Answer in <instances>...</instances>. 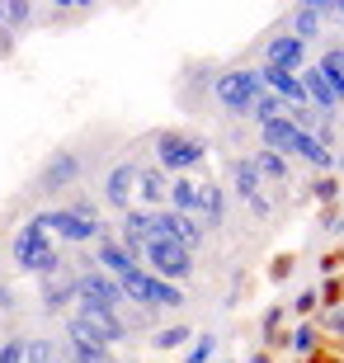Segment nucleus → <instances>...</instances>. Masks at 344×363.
<instances>
[{
  "instance_id": "1",
  "label": "nucleus",
  "mask_w": 344,
  "mask_h": 363,
  "mask_svg": "<svg viewBox=\"0 0 344 363\" xmlns=\"http://www.w3.org/2000/svg\"><path fill=\"white\" fill-rule=\"evenodd\" d=\"M260 94H265V81L250 67H226L212 76V99H217V108H222L226 118H250Z\"/></svg>"
},
{
  "instance_id": "2",
  "label": "nucleus",
  "mask_w": 344,
  "mask_h": 363,
  "mask_svg": "<svg viewBox=\"0 0 344 363\" xmlns=\"http://www.w3.org/2000/svg\"><path fill=\"white\" fill-rule=\"evenodd\" d=\"M118 288H123V302H133V307H146V311H179V307L189 302L179 283L156 279V274L146 269V264L128 269V274L118 279Z\"/></svg>"
},
{
  "instance_id": "3",
  "label": "nucleus",
  "mask_w": 344,
  "mask_h": 363,
  "mask_svg": "<svg viewBox=\"0 0 344 363\" xmlns=\"http://www.w3.org/2000/svg\"><path fill=\"white\" fill-rule=\"evenodd\" d=\"M203 161H208V142H203L199 133H184V128H165V133H156V165L170 179L199 170Z\"/></svg>"
},
{
  "instance_id": "4",
  "label": "nucleus",
  "mask_w": 344,
  "mask_h": 363,
  "mask_svg": "<svg viewBox=\"0 0 344 363\" xmlns=\"http://www.w3.org/2000/svg\"><path fill=\"white\" fill-rule=\"evenodd\" d=\"M10 255L14 264L24 274H38V279H52V274H62V255L52 250V241H48V231L28 217V227L14 231V241H10Z\"/></svg>"
},
{
  "instance_id": "5",
  "label": "nucleus",
  "mask_w": 344,
  "mask_h": 363,
  "mask_svg": "<svg viewBox=\"0 0 344 363\" xmlns=\"http://www.w3.org/2000/svg\"><path fill=\"white\" fill-rule=\"evenodd\" d=\"M80 175H85V156L71 151V147H62V151H52V156L38 165V175H33V194H43V199L67 194V189L80 184Z\"/></svg>"
},
{
  "instance_id": "6",
  "label": "nucleus",
  "mask_w": 344,
  "mask_h": 363,
  "mask_svg": "<svg viewBox=\"0 0 344 363\" xmlns=\"http://www.w3.org/2000/svg\"><path fill=\"white\" fill-rule=\"evenodd\" d=\"M142 259H146V269L156 274V279H165V283H184L189 274H194V255H189L179 241H170V236H151Z\"/></svg>"
},
{
  "instance_id": "7",
  "label": "nucleus",
  "mask_w": 344,
  "mask_h": 363,
  "mask_svg": "<svg viewBox=\"0 0 344 363\" xmlns=\"http://www.w3.org/2000/svg\"><path fill=\"white\" fill-rule=\"evenodd\" d=\"M76 302H80V307H104V311H123V307H128L118 279H109L104 269L76 274Z\"/></svg>"
},
{
  "instance_id": "8",
  "label": "nucleus",
  "mask_w": 344,
  "mask_h": 363,
  "mask_svg": "<svg viewBox=\"0 0 344 363\" xmlns=\"http://www.w3.org/2000/svg\"><path fill=\"white\" fill-rule=\"evenodd\" d=\"M226 175H231V194H236L255 217H274V203L265 199V184H260V175H255L250 156H236V161L226 165Z\"/></svg>"
},
{
  "instance_id": "9",
  "label": "nucleus",
  "mask_w": 344,
  "mask_h": 363,
  "mask_svg": "<svg viewBox=\"0 0 344 363\" xmlns=\"http://www.w3.org/2000/svg\"><path fill=\"white\" fill-rule=\"evenodd\" d=\"M33 222H38L43 231L52 227V236H62V241H71V245H94L99 236H104V227H94V222L76 217L71 208H48V213H38Z\"/></svg>"
},
{
  "instance_id": "10",
  "label": "nucleus",
  "mask_w": 344,
  "mask_h": 363,
  "mask_svg": "<svg viewBox=\"0 0 344 363\" xmlns=\"http://www.w3.org/2000/svg\"><path fill=\"white\" fill-rule=\"evenodd\" d=\"M133 199H137V161H113L104 184H99V203L113 208V213H128Z\"/></svg>"
},
{
  "instance_id": "11",
  "label": "nucleus",
  "mask_w": 344,
  "mask_h": 363,
  "mask_svg": "<svg viewBox=\"0 0 344 363\" xmlns=\"http://www.w3.org/2000/svg\"><path fill=\"white\" fill-rule=\"evenodd\" d=\"M118 245L128 250L133 259L146 255V245H151V213L146 208H128V213H118Z\"/></svg>"
},
{
  "instance_id": "12",
  "label": "nucleus",
  "mask_w": 344,
  "mask_h": 363,
  "mask_svg": "<svg viewBox=\"0 0 344 363\" xmlns=\"http://www.w3.org/2000/svg\"><path fill=\"white\" fill-rule=\"evenodd\" d=\"M165 203H170V175L160 165H137V208L160 213Z\"/></svg>"
},
{
  "instance_id": "13",
  "label": "nucleus",
  "mask_w": 344,
  "mask_h": 363,
  "mask_svg": "<svg viewBox=\"0 0 344 363\" xmlns=\"http://www.w3.org/2000/svg\"><path fill=\"white\" fill-rule=\"evenodd\" d=\"M265 67L278 71H306V43H297L292 33H274L265 43Z\"/></svg>"
},
{
  "instance_id": "14",
  "label": "nucleus",
  "mask_w": 344,
  "mask_h": 363,
  "mask_svg": "<svg viewBox=\"0 0 344 363\" xmlns=\"http://www.w3.org/2000/svg\"><path fill=\"white\" fill-rule=\"evenodd\" d=\"M90 264H94V269H104L109 279H123L128 269H137V259L128 255V250L118 245V236H109V231L94 241V259H90Z\"/></svg>"
},
{
  "instance_id": "15",
  "label": "nucleus",
  "mask_w": 344,
  "mask_h": 363,
  "mask_svg": "<svg viewBox=\"0 0 344 363\" xmlns=\"http://www.w3.org/2000/svg\"><path fill=\"white\" fill-rule=\"evenodd\" d=\"M297 76H302V90H306V104L316 108L321 118H331L335 108H340V104H335V90H331V81H326V76H321V71H316V67H306V71H297Z\"/></svg>"
},
{
  "instance_id": "16",
  "label": "nucleus",
  "mask_w": 344,
  "mask_h": 363,
  "mask_svg": "<svg viewBox=\"0 0 344 363\" xmlns=\"http://www.w3.org/2000/svg\"><path fill=\"white\" fill-rule=\"evenodd\" d=\"M170 213H179V217H199V208H203V184L199 179H189V175H179V179H170V203H165Z\"/></svg>"
},
{
  "instance_id": "17",
  "label": "nucleus",
  "mask_w": 344,
  "mask_h": 363,
  "mask_svg": "<svg viewBox=\"0 0 344 363\" xmlns=\"http://www.w3.org/2000/svg\"><path fill=\"white\" fill-rule=\"evenodd\" d=\"M250 165H255V175H260V184H288V175H292L288 156H278V151H255Z\"/></svg>"
},
{
  "instance_id": "18",
  "label": "nucleus",
  "mask_w": 344,
  "mask_h": 363,
  "mask_svg": "<svg viewBox=\"0 0 344 363\" xmlns=\"http://www.w3.org/2000/svg\"><path fill=\"white\" fill-rule=\"evenodd\" d=\"M67 302H76V274H52V279H43V307L62 311Z\"/></svg>"
},
{
  "instance_id": "19",
  "label": "nucleus",
  "mask_w": 344,
  "mask_h": 363,
  "mask_svg": "<svg viewBox=\"0 0 344 363\" xmlns=\"http://www.w3.org/2000/svg\"><path fill=\"white\" fill-rule=\"evenodd\" d=\"M199 222H203V231L226 227V194H222L217 184H203V208H199Z\"/></svg>"
},
{
  "instance_id": "20",
  "label": "nucleus",
  "mask_w": 344,
  "mask_h": 363,
  "mask_svg": "<svg viewBox=\"0 0 344 363\" xmlns=\"http://www.w3.org/2000/svg\"><path fill=\"white\" fill-rule=\"evenodd\" d=\"M316 71H321V76H326V81H331V90H335V104H344V48H340V43L321 52Z\"/></svg>"
},
{
  "instance_id": "21",
  "label": "nucleus",
  "mask_w": 344,
  "mask_h": 363,
  "mask_svg": "<svg viewBox=\"0 0 344 363\" xmlns=\"http://www.w3.org/2000/svg\"><path fill=\"white\" fill-rule=\"evenodd\" d=\"M189 340H194V325H184V321L156 325V330H151V350H156V354H170V350H179V345H189Z\"/></svg>"
},
{
  "instance_id": "22",
  "label": "nucleus",
  "mask_w": 344,
  "mask_h": 363,
  "mask_svg": "<svg viewBox=\"0 0 344 363\" xmlns=\"http://www.w3.org/2000/svg\"><path fill=\"white\" fill-rule=\"evenodd\" d=\"M321 24H326V19H321V14L311 10V5H297V10L288 14V28H292V38H297V43L321 38Z\"/></svg>"
},
{
  "instance_id": "23",
  "label": "nucleus",
  "mask_w": 344,
  "mask_h": 363,
  "mask_svg": "<svg viewBox=\"0 0 344 363\" xmlns=\"http://www.w3.org/2000/svg\"><path fill=\"white\" fill-rule=\"evenodd\" d=\"M24 363H67V350H57L48 335H28V345H24Z\"/></svg>"
},
{
  "instance_id": "24",
  "label": "nucleus",
  "mask_w": 344,
  "mask_h": 363,
  "mask_svg": "<svg viewBox=\"0 0 344 363\" xmlns=\"http://www.w3.org/2000/svg\"><path fill=\"white\" fill-rule=\"evenodd\" d=\"M33 19H38V10H33L28 0H5V33H14V38H19Z\"/></svg>"
},
{
  "instance_id": "25",
  "label": "nucleus",
  "mask_w": 344,
  "mask_h": 363,
  "mask_svg": "<svg viewBox=\"0 0 344 363\" xmlns=\"http://www.w3.org/2000/svg\"><path fill=\"white\" fill-rule=\"evenodd\" d=\"M212 354H217V340H212V335H199L194 345H189L184 363H212Z\"/></svg>"
},
{
  "instance_id": "26",
  "label": "nucleus",
  "mask_w": 344,
  "mask_h": 363,
  "mask_svg": "<svg viewBox=\"0 0 344 363\" xmlns=\"http://www.w3.org/2000/svg\"><path fill=\"white\" fill-rule=\"evenodd\" d=\"M24 345L28 335H5L0 340V363H24Z\"/></svg>"
},
{
  "instance_id": "27",
  "label": "nucleus",
  "mask_w": 344,
  "mask_h": 363,
  "mask_svg": "<svg viewBox=\"0 0 344 363\" xmlns=\"http://www.w3.org/2000/svg\"><path fill=\"white\" fill-rule=\"evenodd\" d=\"M67 208L76 217H85V222H94V227H99V199H85V194H80V199H71Z\"/></svg>"
},
{
  "instance_id": "28",
  "label": "nucleus",
  "mask_w": 344,
  "mask_h": 363,
  "mask_svg": "<svg viewBox=\"0 0 344 363\" xmlns=\"http://www.w3.org/2000/svg\"><path fill=\"white\" fill-rule=\"evenodd\" d=\"M311 345H316V335H311V325H302V330L292 335V350H297V354H311Z\"/></svg>"
},
{
  "instance_id": "29",
  "label": "nucleus",
  "mask_w": 344,
  "mask_h": 363,
  "mask_svg": "<svg viewBox=\"0 0 344 363\" xmlns=\"http://www.w3.org/2000/svg\"><path fill=\"white\" fill-rule=\"evenodd\" d=\"M19 307V293H14V288H5V283H0V311H14Z\"/></svg>"
},
{
  "instance_id": "30",
  "label": "nucleus",
  "mask_w": 344,
  "mask_h": 363,
  "mask_svg": "<svg viewBox=\"0 0 344 363\" xmlns=\"http://www.w3.org/2000/svg\"><path fill=\"white\" fill-rule=\"evenodd\" d=\"M316 302H321V297H316V288H306V293L297 297V311H311V307H316Z\"/></svg>"
},
{
  "instance_id": "31",
  "label": "nucleus",
  "mask_w": 344,
  "mask_h": 363,
  "mask_svg": "<svg viewBox=\"0 0 344 363\" xmlns=\"http://www.w3.org/2000/svg\"><path fill=\"white\" fill-rule=\"evenodd\" d=\"M326 325H331L335 335H344V311H331V316H326Z\"/></svg>"
},
{
  "instance_id": "32",
  "label": "nucleus",
  "mask_w": 344,
  "mask_h": 363,
  "mask_svg": "<svg viewBox=\"0 0 344 363\" xmlns=\"http://www.w3.org/2000/svg\"><path fill=\"white\" fill-rule=\"evenodd\" d=\"M0 28H5V0H0Z\"/></svg>"
},
{
  "instance_id": "33",
  "label": "nucleus",
  "mask_w": 344,
  "mask_h": 363,
  "mask_svg": "<svg viewBox=\"0 0 344 363\" xmlns=\"http://www.w3.org/2000/svg\"><path fill=\"white\" fill-rule=\"evenodd\" d=\"M340 19H344V5H340Z\"/></svg>"
},
{
  "instance_id": "34",
  "label": "nucleus",
  "mask_w": 344,
  "mask_h": 363,
  "mask_svg": "<svg viewBox=\"0 0 344 363\" xmlns=\"http://www.w3.org/2000/svg\"><path fill=\"white\" fill-rule=\"evenodd\" d=\"M222 363H231V359H222Z\"/></svg>"
}]
</instances>
